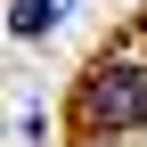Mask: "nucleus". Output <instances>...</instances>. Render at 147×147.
<instances>
[{
    "instance_id": "obj_1",
    "label": "nucleus",
    "mask_w": 147,
    "mask_h": 147,
    "mask_svg": "<svg viewBox=\"0 0 147 147\" xmlns=\"http://www.w3.org/2000/svg\"><path fill=\"white\" fill-rule=\"evenodd\" d=\"M74 115L90 123V131H147V65L139 57H106L82 74V90H74Z\"/></svg>"
},
{
    "instance_id": "obj_2",
    "label": "nucleus",
    "mask_w": 147,
    "mask_h": 147,
    "mask_svg": "<svg viewBox=\"0 0 147 147\" xmlns=\"http://www.w3.org/2000/svg\"><path fill=\"white\" fill-rule=\"evenodd\" d=\"M57 16H65V0H16V8H8V33H16V41H41Z\"/></svg>"
},
{
    "instance_id": "obj_3",
    "label": "nucleus",
    "mask_w": 147,
    "mask_h": 147,
    "mask_svg": "<svg viewBox=\"0 0 147 147\" xmlns=\"http://www.w3.org/2000/svg\"><path fill=\"white\" fill-rule=\"evenodd\" d=\"M74 147H115V139H106V131H90V139H74Z\"/></svg>"
}]
</instances>
